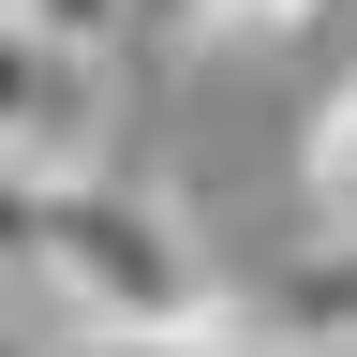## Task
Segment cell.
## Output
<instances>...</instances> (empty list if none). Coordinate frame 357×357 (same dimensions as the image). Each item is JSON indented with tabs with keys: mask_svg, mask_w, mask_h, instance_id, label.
<instances>
[{
	"mask_svg": "<svg viewBox=\"0 0 357 357\" xmlns=\"http://www.w3.org/2000/svg\"><path fill=\"white\" fill-rule=\"evenodd\" d=\"M30 298L60 312V328H223L238 283L208 268L194 208L149 194V178H30Z\"/></svg>",
	"mask_w": 357,
	"mask_h": 357,
	"instance_id": "1",
	"label": "cell"
},
{
	"mask_svg": "<svg viewBox=\"0 0 357 357\" xmlns=\"http://www.w3.org/2000/svg\"><path fill=\"white\" fill-rule=\"evenodd\" d=\"M0 164L15 178L105 164V45H60L45 15H15V0H0Z\"/></svg>",
	"mask_w": 357,
	"mask_h": 357,
	"instance_id": "2",
	"label": "cell"
},
{
	"mask_svg": "<svg viewBox=\"0 0 357 357\" xmlns=\"http://www.w3.org/2000/svg\"><path fill=\"white\" fill-rule=\"evenodd\" d=\"M238 328L268 357H357V238H312L268 298H238Z\"/></svg>",
	"mask_w": 357,
	"mask_h": 357,
	"instance_id": "3",
	"label": "cell"
},
{
	"mask_svg": "<svg viewBox=\"0 0 357 357\" xmlns=\"http://www.w3.org/2000/svg\"><path fill=\"white\" fill-rule=\"evenodd\" d=\"M342 0H149L134 30H164L178 60H283L298 30H328Z\"/></svg>",
	"mask_w": 357,
	"mask_h": 357,
	"instance_id": "4",
	"label": "cell"
},
{
	"mask_svg": "<svg viewBox=\"0 0 357 357\" xmlns=\"http://www.w3.org/2000/svg\"><path fill=\"white\" fill-rule=\"evenodd\" d=\"M298 208H312V238H357V75H328L298 119Z\"/></svg>",
	"mask_w": 357,
	"mask_h": 357,
	"instance_id": "5",
	"label": "cell"
},
{
	"mask_svg": "<svg viewBox=\"0 0 357 357\" xmlns=\"http://www.w3.org/2000/svg\"><path fill=\"white\" fill-rule=\"evenodd\" d=\"M45 357H268V342L223 312V328H60Z\"/></svg>",
	"mask_w": 357,
	"mask_h": 357,
	"instance_id": "6",
	"label": "cell"
},
{
	"mask_svg": "<svg viewBox=\"0 0 357 357\" xmlns=\"http://www.w3.org/2000/svg\"><path fill=\"white\" fill-rule=\"evenodd\" d=\"M15 15H45V30H60V45H119L134 15H149V0H15Z\"/></svg>",
	"mask_w": 357,
	"mask_h": 357,
	"instance_id": "7",
	"label": "cell"
},
{
	"mask_svg": "<svg viewBox=\"0 0 357 357\" xmlns=\"http://www.w3.org/2000/svg\"><path fill=\"white\" fill-rule=\"evenodd\" d=\"M0 357H45V342H30V312H15V283H0Z\"/></svg>",
	"mask_w": 357,
	"mask_h": 357,
	"instance_id": "8",
	"label": "cell"
}]
</instances>
